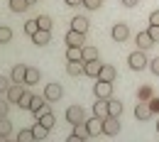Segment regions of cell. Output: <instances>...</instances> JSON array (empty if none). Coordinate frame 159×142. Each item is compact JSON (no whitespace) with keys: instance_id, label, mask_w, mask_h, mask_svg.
<instances>
[{"instance_id":"1","label":"cell","mask_w":159,"mask_h":142,"mask_svg":"<svg viewBox=\"0 0 159 142\" xmlns=\"http://www.w3.org/2000/svg\"><path fill=\"white\" fill-rule=\"evenodd\" d=\"M127 64H130V69H132V71H142V69L147 66V54H144V49L132 52V54L127 57Z\"/></svg>"},{"instance_id":"2","label":"cell","mask_w":159,"mask_h":142,"mask_svg":"<svg viewBox=\"0 0 159 142\" xmlns=\"http://www.w3.org/2000/svg\"><path fill=\"white\" fill-rule=\"evenodd\" d=\"M120 132V118L115 115H108V118H103V135H108V137H115Z\"/></svg>"},{"instance_id":"3","label":"cell","mask_w":159,"mask_h":142,"mask_svg":"<svg viewBox=\"0 0 159 142\" xmlns=\"http://www.w3.org/2000/svg\"><path fill=\"white\" fill-rule=\"evenodd\" d=\"M66 120L71 122V125L83 122V120H86V110H83V105H71V108H66Z\"/></svg>"},{"instance_id":"4","label":"cell","mask_w":159,"mask_h":142,"mask_svg":"<svg viewBox=\"0 0 159 142\" xmlns=\"http://www.w3.org/2000/svg\"><path fill=\"white\" fill-rule=\"evenodd\" d=\"M64 42L69 47H86V32H79V30H69Z\"/></svg>"},{"instance_id":"5","label":"cell","mask_w":159,"mask_h":142,"mask_svg":"<svg viewBox=\"0 0 159 142\" xmlns=\"http://www.w3.org/2000/svg\"><path fill=\"white\" fill-rule=\"evenodd\" d=\"M61 96H64V88H61V83H47V86H44V98H47L49 103L61 101Z\"/></svg>"},{"instance_id":"6","label":"cell","mask_w":159,"mask_h":142,"mask_svg":"<svg viewBox=\"0 0 159 142\" xmlns=\"http://www.w3.org/2000/svg\"><path fill=\"white\" fill-rule=\"evenodd\" d=\"M93 93H96V98H110V96H113V83L98 79L96 86H93Z\"/></svg>"},{"instance_id":"7","label":"cell","mask_w":159,"mask_h":142,"mask_svg":"<svg viewBox=\"0 0 159 142\" xmlns=\"http://www.w3.org/2000/svg\"><path fill=\"white\" fill-rule=\"evenodd\" d=\"M152 115H154V113H152V105L147 101H139L137 105H135V118H137V120H149Z\"/></svg>"},{"instance_id":"8","label":"cell","mask_w":159,"mask_h":142,"mask_svg":"<svg viewBox=\"0 0 159 142\" xmlns=\"http://www.w3.org/2000/svg\"><path fill=\"white\" fill-rule=\"evenodd\" d=\"M110 34H113V39H115V42L122 44V42L130 37V27H127L125 22H118V25H113V32H110Z\"/></svg>"},{"instance_id":"9","label":"cell","mask_w":159,"mask_h":142,"mask_svg":"<svg viewBox=\"0 0 159 142\" xmlns=\"http://www.w3.org/2000/svg\"><path fill=\"white\" fill-rule=\"evenodd\" d=\"M100 69H103L100 59H93V61H86L83 74H86V76H91V79H98V76H100Z\"/></svg>"},{"instance_id":"10","label":"cell","mask_w":159,"mask_h":142,"mask_svg":"<svg viewBox=\"0 0 159 142\" xmlns=\"http://www.w3.org/2000/svg\"><path fill=\"white\" fill-rule=\"evenodd\" d=\"M32 42H34L37 47H44V44H49V42H52V30H37V32L32 34Z\"/></svg>"},{"instance_id":"11","label":"cell","mask_w":159,"mask_h":142,"mask_svg":"<svg viewBox=\"0 0 159 142\" xmlns=\"http://www.w3.org/2000/svg\"><path fill=\"white\" fill-rule=\"evenodd\" d=\"M22 93H25V83H12L10 91H7L5 96H7V101H10V103H17L22 98Z\"/></svg>"},{"instance_id":"12","label":"cell","mask_w":159,"mask_h":142,"mask_svg":"<svg viewBox=\"0 0 159 142\" xmlns=\"http://www.w3.org/2000/svg\"><path fill=\"white\" fill-rule=\"evenodd\" d=\"M83 66H86L83 59H74V61L66 64V74H69V76H81V74H83Z\"/></svg>"},{"instance_id":"13","label":"cell","mask_w":159,"mask_h":142,"mask_svg":"<svg viewBox=\"0 0 159 142\" xmlns=\"http://www.w3.org/2000/svg\"><path fill=\"white\" fill-rule=\"evenodd\" d=\"M135 42H137V49H144V52H147L149 47H154V44H157V42L149 37V32H139L137 37H135Z\"/></svg>"},{"instance_id":"14","label":"cell","mask_w":159,"mask_h":142,"mask_svg":"<svg viewBox=\"0 0 159 142\" xmlns=\"http://www.w3.org/2000/svg\"><path fill=\"white\" fill-rule=\"evenodd\" d=\"M25 76H27V66H25V64H15V69H12V74H10L12 83H25Z\"/></svg>"},{"instance_id":"15","label":"cell","mask_w":159,"mask_h":142,"mask_svg":"<svg viewBox=\"0 0 159 142\" xmlns=\"http://www.w3.org/2000/svg\"><path fill=\"white\" fill-rule=\"evenodd\" d=\"M86 125H88V132H91V137H96V135H100L103 132V118H91V120H86Z\"/></svg>"},{"instance_id":"16","label":"cell","mask_w":159,"mask_h":142,"mask_svg":"<svg viewBox=\"0 0 159 142\" xmlns=\"http://www.w3.org/2000/svg\"><path fill=\"white\" fill-rule=\"evenodd\" d=\"M93 113L98 118H108L110 110H108V98H98V103H93Z\"/></svg>"},{"instance_id":"17","label":"cell","mask_w":159,"mask_h":142,"mask_svg":"<svg viewBox=\"0 0 159 142\" xmlns=\"http://www.w3.org/2000/svg\"><path fill=\"white\" fill-rule=\"evenodd\" d=\"M39 69H34V66H27V76H25V86H37L39 83Z\"/></svg>"},{"instance_id":"18","label":"cell","mask_w":159,"mask_h":142,"mask_svg":"<svg viewBox=\"0 0 159 142\" xmlns=\"http://www.w3.org/2000/svg\"><path fill=\"white\" fill-rule=\"evenodd\" d=\"M7 5H10V10H12V12H25V10H30V7H32V2H30V0H7Z\"/></svg>"},{"instance_id":"19","label":"cell","mask_w":159,"mask_h":142,"mask_svg":"<svg viewBox=\"0 0 159 142\" xmlns=\"http://www.w3.org/2000/svg\"><path fill=\"white\" fill-rule=\"evenodd\" d=\"M115 76H118V71H115V69H113V66H110V64H103V69H100V76L98 79H103V81H115Z\"/></svg>"},{"instance_id":"20","label":"cell","mask_w":159,"mask_h":142,"mask_svg":"<svg viewBox=\"0 0 159 142\" xmlns=\"http://www.w3.org/2000/svg\"><path fill=\"white\" fill-rule=\"evenodd\" d=\"M71 30H79V32H88V20L83 15H76L71 20Z\"/></svg>"},{"instance_id":"21","label":"cell","mask_w":159,"mask_h":142,"mask_svg":"<svg viewBox=\"0 0 159 142\" xmlns=\"http://www.w3.org/2000/svg\"><path fill=\"white\" fill-rule=\"evenodd\" d=\"M108 110H110V115L120 118V115H122V103L115 101V98H108Z\"/></svg>"},{"instance_id":"22","label":"cell","mask_w":159,"mask_h":142,"mask_svg":"<svg viewBox=\"0 0 159 142\" xmlns=\"http://www.w3.org/2000/svg\"><path fill=\"white\" fill-rule=\"evenodd\" d=\"M74 59H83V47H69L66 49V61H74Z\"/></svg>"},{"instance_id":"23","label":"cell","mask_w":159,"mask_h":142,"mask_svg":"<svg viewBox=\"0 0 159 142\" xmlns=\"http://www.w3.org/2000/svg\"><path fill=\"white\" fill-rule=\"evenodd\" d=\"M74 135H79L81 140L91 137V132H88V125H86V120H83V122H79V125H74Z\"/></svg>"},{"instance_id":"24","label":"cell","mask_w":159,"mask_h":142,"mask_svg":"<svg viewBox=\"0 0 159 142\" xmlns=\"http://www.w3.org/2000/svg\"><path fill=\"white\" fill-rule=\"evenodd\" d=\"M32 132H34V140H44L47 132H49V127H44V125L37 120V122H34V127H32Z\"/></svg>"},{"instance_id":"25","label":"cell","mask_w":159,"mask_h":142,"mask_svg":"<svg viewBox=\"0 0 159 142\" xmlns=\"http://www.w3.org/2000/svg\"><path fill=\"white\" fill-rule=\"evenodd\" d=\"M98 59V49L96 47H83V61H93Z\"/></svg>"},{"instance_id":"26","label":"cell","mask_w":159,"mask_h":142,"mask_svg":"<svg viewBox=\"0 0 159 142\" xmlns=\"http://www.w3.org/2000/svg\"><path fill=\"white\" fill-rule=\"evenodd\" d=\"M10 132H12V122L7 120V115H5V118H0V135L10 137Z\"/></svg>"},{"instance_id":"27","label":"cell","mask_w":159,"mask_h":142,"mask_svg":"<svg viewBox=\"0 0 159 142\" xmlns=\"http://www.w3.org/2000/svg\"><path fill=\"white\" fill-rule=\"evenodd\" d=\"M30 103H32V93H30V91H25V93H22V98L17 101V105H20L22 110H30Z\"/></svg>"},{"instance_id":"28","label":"cell","mask_w":159,"mask_h":142,"mask_svg":"<svg viewBox=\"0 0 159 142\" xmlns=\"http://www.w3.org/2000/svg\"><path fill=\"white\" fill-rule=\"evenodd\" d=\"M37 120L42 122V125H44V127H49V130H52V127H54V115H52V113H44V115H39V118H37Z\"/></svg>"},{"instance_id":"29","label":"cell","mask_w":159,"mask_h":142,"mask_svg":"<svg viewBox=\"0 0 159 142\" xmlns=\"http://www.w3.org/2000/svg\"><path fill=\"white\" fill-rule=\"evenodd\" d=\"M44 103H47V98H42V96H32V103H30V110H32V113H37V110H39L42 105H44Z\"/></svg>"},{"instance_id":"30","label":"cell","mask_w":159,"mask_h":142,"mask_svg":"<svg viewBox=\"0 0 159 142\" xmlns=\"http://www.w3.org/2000/svg\"><path fill=\"white\" fill-rule=\"evenodd\" d=\"M10 39H12V30L2 25V27H0V44H7Z\"/></svg>"},{"instance_id":"31","label":"cell","mask_w":159,"mask_h":142,"mask_svg":"<svg viewBox=\"0 0 159 142\" xmlns=\"http://www.w3.org/2000/svg\"><path fill=\"white\" fill-rule=\"evenodd\" d=\"M37 25H39V30H52V17H49V15H39V17H37Z\"/></svg>"},{"instance_id":"32","label":"cell","mask_w":159,"mask_h":142,"mask_svg":"<svg viewBox=\"0 0 159 142\" xmlns=\"http://www.w3.org/2000/svg\"><path fill=\"white\" fill-rule=\"evenodd\" d=\"M37 30H39L37 20H27V22H25V34H30V37H32V34H34Z\"/></svg>"},{"instance_id":"33","label":"cell","mask_w":159,"mask_h":142,"mask_svg":"<svg viewBox=\"0 0 159 142\" xmlns=\"http://www.w3.org/2000/svg\"><path fill=\"white\" fill-rule=\"evenodd\" d=\"M17 140L20 142H32L34 140V132H32V130H20V132H17Z\"/></svg>"},{"instance_id":"34","label":"cell","mask_w":159,"mask_h":142,"mask_svg":"<svg viewBox=\"0 0 159 142\" xmlns=\"http://www.w3.org/2000/svg\"><path fill=\"white\" fill-rule=\"evenodd\" d=\"M10 86H12V79L0 76V96H2V93H7V91H10Z\"/></svg>"},{"instance_id":"35","label":"cell","mask_w":159,"mask_h":142,"mask_svg":"<svg viewBox=\"0 0 159 142\" xmlns=\"http://www.w3.org/2000/svg\"><path fill=\"white\" fill-rule=\"evenodd\" d=\"M83 7H88V10H98V7H103V0H83Z\"/></svg>"},{"instance_id":"36","label":"cell","mask_w":159,"mask_h":142,"mask_svg":"<svg viewBox=\"0 0 159 142\" xmlns=\"http://www.w3.org/2000/svg\"><path fill=\"white\" fill-rule=\"evenodd\" d=\"M7 110H10V101L7 98H0V118H5Z\"/></svg>"},{"instance_id":"37","label":"cell","mask_w":159,"mask_h":142,"mask_svg":"<svg viewBox=\"0 0 159 142\" xmlns=\"http://www.w3.org/2000/svg\"><path fill=\"white\" fill-rule=\"evenodd\" d=\"M147 32H149V37L159 44V25H149V30H147Z\"/></svg>"},{"instance_id":"38","label":"cell","mask_w":159,"mask_h":142,"mask_svg":"<svg viewBox=\"0 0 159 142\" xmlns=\"http://www.w3.org/2000/svg\"><path fill=\"white\" fill-rule=\"evenodd\" d=\"M149 69H152V74H154V76H159V57H154V59H152Z\"/></svg>"},{"instance_id":"39","label":"cell","mask_w":159,"mask_h":142,"mask_svg":"<svg viewBox=\"0 0 159 142\" xmlns=\"http://www.w3.org/2000/svg\"><path fill=\"white\" fill-rule=\"evenodd\" d=\"M44 113H52V108H49V101L44 103V105H42V108H39V110H37V113H34V115L39 118V115H44Z\"/></svg>"},{"instance_id":"40","label":"cell","mask_w":159,"mask_h":142,"mask_svg":"<svg viewBox=\"0 0 159 142\" xmlns=\"http://www.w3.org/2000/svg\"><path fill=\"white\" fill-rule=\"evenodd\" d=\"M149 25H159V10H154V12L149 15Z\"/></svg>"},{"instance_id":"41","label":"cell","mask_w":159,"mask_h":142,"mask_svg":"<svg viewBox=\"0 0 159 142\" xmlns=\"http://www.w3.org/2000/svg\"><path fill=\"white\" fill-rule=\"evenodd\" d=\"M149 96H152L149 88H142V91H139V101H144V98H149Z\"/></svg>"},{"instance_id":"42","label":"cell","mask_w":159,"mask_h":142,"mask_svg":"<svg viewBox=\"0 0 159 142\" xmlns=\"http://www.w3.org/2000/svg\"><path fill=\"white\" fill-rule=\"evenodd\" d=\"M149 105H152V113H159V98H152Z\"/></svg>"},{"instance_id":"43","label":"cell","mask_w":159,"mask_h":142,"mask_svg":"<svg viewBox=\"0 0 159 142\" xmlns=\"http://www.w3.org/2000/svg\"><path fill=\"white\" fill-rule=\"evenodd\" d=\"M69 7H76V5H83V0H64Z\"/></svg>"},{"instance_id":"44","label":"cell","mask_w":159,"mask_h":142,"mask_svg":"<svg viewBox=\"0 0 159 142\" xmlns=\"http://www.w3.org/2000/svg\"><path fill=\"white\" fill-rule=\"evenodd\" d=\"M122 5H127V7H135V5H139V0H120Z\"/></svg>"},{"instance_id":"45","label":"cell","mask_w":159,"mask_h":142,"mask_svg":"<svg viewBox=\"0 0 159 142\" xmlns=\"http://www.w3.org/2000/svg\"><path fill=\"white\" fill-rule=\"evenodd\" d=\"M30 2H32V5H34V2H37V0H30Z\"/></svg>"},{"instance_id":"46","label":"cell","mask_w":159,"mask_h":142,"mask_svg":"<svg viewBox=\"0 0 159 142\" xmlns=\"http://www.w3.org/2000/svg\"><path fill=\"white\" fill-rule=\"evenodd\" d=\"M157 132H159V122H157Z\"/></svg>"}]
</instances>
